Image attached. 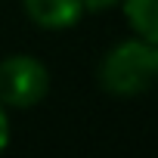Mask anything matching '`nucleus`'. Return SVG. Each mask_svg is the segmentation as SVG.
Listing matches in <instances>:
<instances>
[{"instance_id":"423d86ee","label":"nucleus","mask_w":158,"mask_h":158,"mask_svg":"<svg viewBox=\"0 0 158 158\" xmlns=\"http://www.w3.org/2000/svg\"><path fill=\"white\" fill-rule=\"evenodd\" d=\"M84 3V10L87 13H109V10H115L121 0H81Z\"/></svg>"},{"instance_id":"7ed1b4c3","label":"nucleus","mask_w":158,"mask_h":158,"mask_svg":"<svg viewBox=\"0 0 158 158\" xmlns=\"http://www.w3.org/2000/svg\"><path fill=\"white\" fill-rule=\"evenodd\" d=\"M22 13L40 31H68L87 16L81 0H22Z\"/></svg>"},{"instance_id":"20e7f679","label":"nucleus","mask_w":158,"mask_h":158,"mask_svg":"<svg viewBox=\"0 0 158 158\" xmlns=\"http://www.w3.org/2000/svg\"><path fill=\"white\" fill-rule=\"evenodd\" d=\"M118 10L124 13L130 34L158 40V0H121Z\"/></svg>"},{"instance_id":"f257e3e1","label":"nucleus","mask_w":158,"mask_h":158,"mask_svg":"<svg viewBox=\"0 0 158 158\" xmlns=\"http://www.w3.org/2000/svg\"><path fill=\"white\" fill-rule=\"evenodd\" d=\"M96 84L102 93L118 99H130L158 87V40L130 34L112 44L96 65Z\"/></svg>"},{"instance_id":"39448f33","label":"nucleus","mask_w":158,"mask_h":158,"mask_svg":"<svg viewBox=\"0 0 158 158\" xmlns=\"http://www.w3.org/2000/svg\"><path fill=\"white\" fill-rule=\"evenodd\" d=\"M13 143V118H10V109L0 102V155H3Z\"/></svg>"},{"instance_id":"f03ea898","label":"nucleus","mask_w":158,"mask_h":158,"mask_svg":"<svg viewBox=\"0 0 158 158\" xmlns=\"http://www.w3.org/2000/svg\"><path fill=\"white\" fill-rule=\"evenodd\" d=\"M50 93V68L34 53H10L0 59V102L10 112H28Z\"/></svg>"}]
</instances>
